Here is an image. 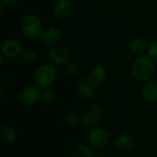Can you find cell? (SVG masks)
<instances>
[{
  "label": "cell",
  "mask_w": 157,
  "mask_h": 157,
  "mask_svg": "<svg viewBox=\"0 0 157 157\" xmlns=\"http://www.w3.org/2000/svg\"><path fill=\"white\" fill-rule=\"evenodd\" d=\"M131 73L136 81L145 83L146 81L152 79L155 73L154 60L148 55L139 56L133 61L131 67Z\"/></svg>",
  "instance_id": "cell-1"
},
{
  "label": "cell",
  "mask_w": 157,
  "mask_h": 157,
  "mask_svg": "<svg viewBox=\"0 0 157 157\" xmlns=\"http://www.w3.org/2000/svg\"><path fill=\"white\" fill-rule=\"evenodd\" d=\"M57 79V72L51 63L40 65L34 74V82L40 88L45 89L52 87Z\"/></svg>",
  "instance_id": "cell-2"
},
{
  "label": "cell",
  "mask_w": 157,
  "mask_h": 157,
  "mask_svg": "<svg viewBox=\"0 0 157 157\" xmlns=\"http://www.w3.org/2000/svg\"><path fill=\"white\" fill-rule=\"evenodd\" d=\"M20 31L24 37L30 40L40 37L43 31L40 19L34 14L24 16L20 22Z\"/></svg>",
  "instance_id": "cell-3"
},
{
  "label": "cell",
  "mask_w": 157,
  "mask_h": 157,
  "mask_svg": "<svg viewBox=\"0 0 157 157\" xmlns=\"http://www.w3.org/2000/svg\"><path fill=\"white\" fill-rule=\"evenodd\" d=\"M110 141V133L105 127L98 126L90 130L87 135V143L94 150L105 149Z\"/></svg>",
  "instance_id": "cell-4"
},
{
  "label": "cell",
  "mask_w": 157,
  "mask_h": 157,
  "mask_svg": "<svg viewBox=\"0 0 157 157\" xmlns=\"http://www.w3.org/2000/svg\"><path fill=\"white\" fill-rule=\"evenodd\" d=\"M103 118V110L98 104L89 105L81 115V124L88 129L98 127Z\"/></svg>",
  "instance_id": "cell-5"
},
{
  "label": "cell",
  "mask_w": 157,
  "mask_h": 157,
  "mask_svg": "<svg viewBox=\"0 0 157 157\" xmlns=\"http://www.w3.org/2000/svg\"><path fill=\"white\" fill-rule=\"evenodd\" d=\"M48 57L52 63L56 65H63L70 61L71 52L65 45L57 43L50 47Z\"/></svg>",
  "instance_id": "cell-6"
},
{
  "label": "cell",
  "mask_w": 157,
  "mask_h": 157,
  "mask_svg": "<svg viewBox=\"0 0 157 157\" xmlns=\"http://www.w3.org/2000/svg\"><path fill=\"white\" fill-rule=\"evenodd\" d=\"M74 12V3L71 0H56L52 6V13L58 20H65Z\"/></svg>",
  "instance_id": "cell-7"
},
{
  "label": "cell",
  "mask_w": 157,
  "mask_h": 157,
  "mask_svg": "<svg viewBox=\"0 0 157 157\" xmlns=\"http://www.w3.org/2000/svg\"><path fill=\"white\" fill-rule=\"evenodd\" d=\"M22 44L15 39H7L1 45V54L6 59H15L21 55L23 52Z\"/></svg>",
  "instance_id": "cell-8"
},
{
  "label": "cell",
  "mask_w": 157,
  "mask_h": 157,
  "mask_svg": "<svg viewBox=\"0 0 157 157\" xmlns=\"http://www.w3.org/2000/svg\"><path fill=\"white\" fill-rule=\"evenodd\" d=\"M98 90V89L89 81L87 75L80 77L76 83V92L78 96L85 100H91Z\"/></svg>",
  "instance_id": "cell-9"
},
{
  "label": "cell",
  "mask_w": 157,
  "mask_h": 157,
  "mask_svg": "<svg viewBox=\"0 0 157 157\" xmlns=\"http://www.w3.org/2000/svg\"><path fill=\"white\" fill-rule=\"evenodd\" d=\"M39 88V86L33 85L25 86L19 93V99L21 103L26 106H32L38 103V101L40 99L41 94Z\"/></svg>",
  "instance_id": "cell-10"
},
{
  "label": "cell",
  "mask_w": 157,
  "mask_h": 157,
  "mask_svg": "<svg viewBox=\"0 0 157 157\" xmlns=\"http://www.w3.org/2000/svg\"><path fill=\"white\" fill-rule=\"evenodd\" d=\"M135 138L130 133H121L114 142L115 148L121 153H129L135 147Z\"/></svg>",
  "instance_id": "cell-11"
},
{
  "label": "cell",
  "mask_w": 157,
  "mask_h": 157,
  "mask_svg": "<svg viewBox=\"0 0 157 157\" xmlns=\"http://www.w3.org/2000/svg\"><path fill=\"white\" fill-rule=\"evenodd\" d=\"M87 77L89 81L93 84V86L98 89L106 82L108 78V72L105 67L101 65H97L89 71Z\"/></svg>",
  "instance_id": "cell-12"
},
{
  "label": "cell",
  "mask_w": 157,
  "mask_h": 157,
  "mask_svg": "<svg viewBox=\"0 0 157 157\" xmlns=\"http://www.w3.org/2000/svg\"><path fill=\"white\" fill-rule=\"evenodd\" d=\"M40 40L43 44L52 46L57 44L62 38V31L56 27H49L43 29L40 35Z\"/></svg>",
  "instance_id": "cell-13"
},
{
  "label": "cell",
  "mask_w": 157,
  "mask_h": 157,
  "mask_svg": "<svg viewBox=\"0 0 157 157\" xmlns=\"http://www.w3.org/2000/svg\"><path fill=\"white\" fill-rule=\"evenodd\" d=\"M1 138L6 144H12L17 139V132L9 121H3L0 125Z\"/></svg>",
  "instance_id": "cell-14"
},
{
  "label": "cell",
  "mask_w": 157,
  "mask_h": 157,
  "mask_svg": "<svg viewBox=\"0 0 157 157\" xmlns=\"http://www.w3.org/2000/svg\"><path fill=\"white\" fill-rule=\"evenodd\" d=\"M141 94L147 102L157 101V79H150L142 86Z\"/></svg>",
  "instance_id": "cell-15"
},
{
  "label": "cell",
  "mask_w": 157,
  "mask_h": 157,
  "mask_svg": "<svg viewBox=\"0 0 157 157\" xmlns=\"http://www.w3.org/2000/svg\"><path fill=\"white\" fill-rule=\"evenodd\" d=\"M89 144H81L75 148L71 157H97V154Z\"/></svg>",
  "instance_id": "cell-16"
},
{
  "label": "cell",
  "mask_w": 157,
  "mask_h": 157,
  "mask_svg": "<svg viewBox=\"0 0 157 157\" xmlns=\"http://www.w3.org/2000/svg\"><path fill=\"white\" fill-rule=\"evenodd\" d=\"M147 42L146 40L142 38V37H136L134 39H132L130 42V49L132 52H135V53H140L143 52L144 50L147 49Z\"/></svg>",
  "instance_id": "cell-17"
},
{
  "label": "cell",
  "mask_w": 157,
  "mask_h": 157,
  "mask_svg": "<svg viewBox=\"0 0 157 157\" xmlns=\"http://www.w3.org/2000/svg\"><path fill=\"white\" fill-rule=\"evenodd\" d=\"M65 73L70 77H77L81 74V65L75 61H69L65 66Z\"/></svg>",
  "instance_id": "cell-18"
},
{
  "label": "cell",
  "mask_w": 157,
  "mask_h": 157,
  "mask_svg": "<svg viewBox=\"0 0 157 157\" xmlns=\"http://www.w3.org/2000/svg\"><path fill=\"white\" fill-rule=\"evenodd\" d=\"M63 121L67 126L74 127V126L78 125L81 122V116L75 111H70L66 113V115L64 116Z\"/></svg>",
  "instance_id": "cell-19"
},
{
  "label": "cell",
  "mask_w": 157,
  "mask_h": 157,
  "mask_svg": "<svg viewBox=\"0 0 157 157\" xmlns=\"http://www.w3.org/2000/svg\"><path fill=\"white\" fill-rule=\"evenodd\" d=\"M20 57H21V60L24 63L31 64V63H34L37 61L38 55H37V52L34 50H32V49H26V50H24L22 52Z\"/></svg>",
  "instance_id": "cell-20"
},
{
  "label": "cell",
  "mask_w": 157,
  "mask_h": 157,
  "mask_svg": "<svg viewBox=\"0 0 157 157\" xmlns=\"http://www.w3.org/2000/svg\"><path fill=\"white\" fill-rule=\"evenodd\" d=\"M55 98H56V94L53 89H52L51 87L42 89L41 94H40V99L43 102L50 104V103H52L55 100Z\"/></svg>",
  "instance_id": "cell-21"
},
{
  "label": "cell",
  "mask_w": 157,
  "mask_h": 157,
  "mask_svg": "<svg viewBox=\"0 0 157 157\" xmlns=\"http://www.w3.org/2000/svg\"><path fill=\"white\" fill-rule=\"evenodd\" d=\"M146 50L147 55L154 61H157V40H153L148 43Z\"/></svg>",
  "instance_id": "cell-22"
},
{
  "label": "cell",
  "mask_w": 157,
  "mask_h": 157,
  "mask_svg": "<svg viewBox=\"0 0 157 157\" xmlns=\"http://www.w3.org/2000/svg\"><path fill=\"white\" fill-rule=\"evenodd\" d=\"M13 81V76L10 73H4L1 75V83L4 86H9Z\"/></svg>",
  "instance_id": "cell-23"
},
{
  "label": "cell",
  "mask_w": 157,
  "mask_h": 157,
  "mask_svg": "<svg viewBox=\"0 0 157 157\" xmlns=\"http://www.w3.org/2000/svg\"><path fill=\"white\" fill-rule=\"evenodd\" d=\"M1 5L6 6H15L16 4H17L19 2V0H0Z\"/></svg>",
  "instance_id": "cell-24"
},
{
  "label": "cell",
  "mask_w": 157,
  "mask_h": 157,
  "mask_svg": "<svg viewBox=\"0 0 157 157\" xmlns=\"http://www.w3.org/2000/svg\"><path fill=\"white\" fill-rule=\"evenodd\" d=\"M97 157H110V154L106 149H102L98 150V152L97 153Z\"/></svg>",
  "instance_id": "cell-25"
},
{
  "label": "cell",
  "mask_w": 157,
  "mask_h": 157,
  "mask_svg": "<svg viewBox=\"0 0 157 157\" xmlns=\"http://www.w3.org/2000/svg\"><path fill=\"white\" fill-rule=\"evenodd\" d=\"M6 58L3 55V54H1L0 55V65L1 66H3L4 65V63H5V60H6Z\"/></svg>",
  "instance_id": "cell-26"
},
{
  "label": "cell",
  "mask_w": 157,
  "mask_h": 157,
  "mask_svg": "<svg viewBox=\"0 0 157 157\" xmlns=\"http://www.w3.org/2000/svg\"><path fill=\"white\" fill-rule=\"evenodd\" d=\"M4 98H5V91L3 88H1L0 89V99H1V101H3Z\"/></svg>",
  "instance_id": "cell-27"
},
{
  "label": "cell",
  "mask_w": 157,
  "mask_h": 157,
  "mask_svg": "<svg viewBox=\"0 0 157 157\" xmlns=\"http://www.w3.org/2000/svg\"><path fill=\"white\" fill-rule=\"evenodd\" d=\"M140 157H150V156H146V155H144V156H140Z\"/></svg>",
  "instance_id": "cell-28"
},
{
  "label": "cell",
  "mask_w": 157,
  "mask_h": 157,
  "mask_svg": "<svg viewBox=\"0 0 157 157\" xmlns=\"http://www.w3.org/2000/svg\"><path fill=\"white\" fill-rule=\"evenodd\" d=\"M155 73H156V75H157V68H156V70H155Z\"/></svg>",
  "instance_id": "cell-29"
}]
</instances>
